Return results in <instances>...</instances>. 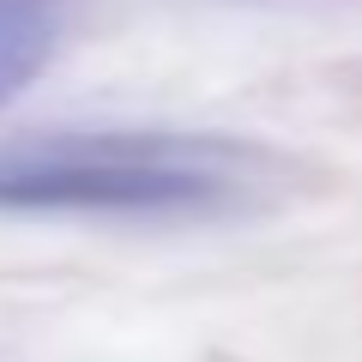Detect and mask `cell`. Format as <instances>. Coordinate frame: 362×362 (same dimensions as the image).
<instances>
[{
	"mask_svg": "<svg viewBox=\"0 0 362 362\" xmlns=\"http://www.w3.org/2000/svg\"><path fill=\"white\" fill-rule=\"evenodd\" d=\"M259 187V157L206 133L78 127L0 145V211L18 218H218Z\"/></svg>",
	"mask_w": 362,
	"mask_h": 362,
	"instance_id": "1",
	"label": "cell"
},
{
	"mask_svg": "<svg viewBox=\"0 0 362 362\" xmlns=\"http://www.w3.org/2000/svg\"><path fill=\"white\" fill-rule=\"evenodd\" d=\"M54 42H61V6L54 0H0V103H13L49 66Z\"/></svg>",
	"mask_w": 362,
	"mask_h": 362,
	"instance_id": "2",
	"label": "cell"
}]
</instances>
